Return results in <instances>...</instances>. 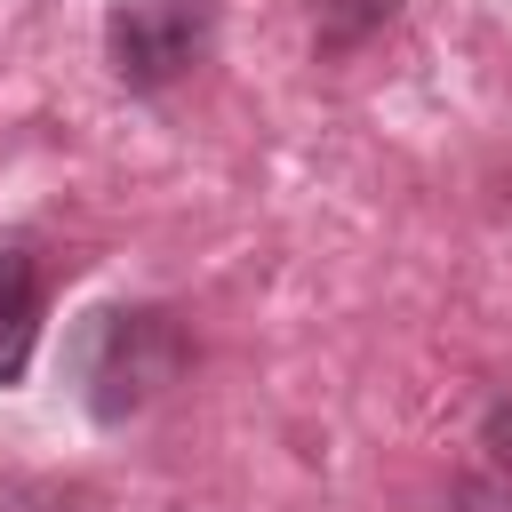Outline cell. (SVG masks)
Segmentation results:
<instances>
[{
	"mask_svg": "<svg viewBox=\"0 0 512 512\" xmlns=\"http://www.w3.org/2000/svg\"><path fill=\"white\" fill-rule=\"evenodd\" d=\"M184 328L160 312V304H104L80 320L72 336V376H80V400L96 424H128L144 416L176 376H184Z\"/></svg>",
	"mask_w": 512,
	"mask_h": 512,
	"instance_id": "6da1fadb",
	"label": "cell"
},
{
	"mask_svg": "<svg viewBox=\"0 0 512 512\" xmlns=\"http://www.w3.org/2000/svg\"><path fill=\"white\" fill-rule=\"evenodd\" d=\"M208 48H216V0H112L104 16V56L136 96L184 80Z\"/></svg>",
	"mask_w": 512,
	"mask_h": 512,
	"instance_id": "7a4b0ae2",
	"label": "cell"
},
{
	"mask_svg": "<svg viewBox=\"0 0 512 512\" xmlns=\"http://www.w3.org/2000/svg\"><path fill=\"white\" fill-rule=\"evenodd\" d=\"M40 320H48L40 264L24 248H0V384H24L32 344H40Z\"/></svg>",
	"mask_w": 512,
	"mask_h": 512,
	"instance_id": "3957f363",
	"label": "cell"
},
{
	"mask_svg": "<svg viewBox=\"0 0 512 512\" xmlns=\"http://www.w3.org/2000/svg\"><path fill=\"white\" fill-rule=\"evenodd\" d=\"M400 16V0H312V32L320 48H360L368 32H384Z\"/></svg>",
	"mask_w": 512,
	"mask_h": 512,
	"instance_id": "277c9868",
	"label": "cell"
},
{
	"mask_svg": "<svg viewBox=\"0 0 512 512\" xmlns=\"http://www.w3.org/2000/svg\"><path fill=\"white\" fill-rule=\"evenodd\" d=\"M480 448H488V464L512 480V400H488V416H480Z\"/></svg>",
	"mask_w": 512,
	"mask_h": 512,
	"instance_id": "5b68a950",
	"label": "cell"
}]
</instances>
